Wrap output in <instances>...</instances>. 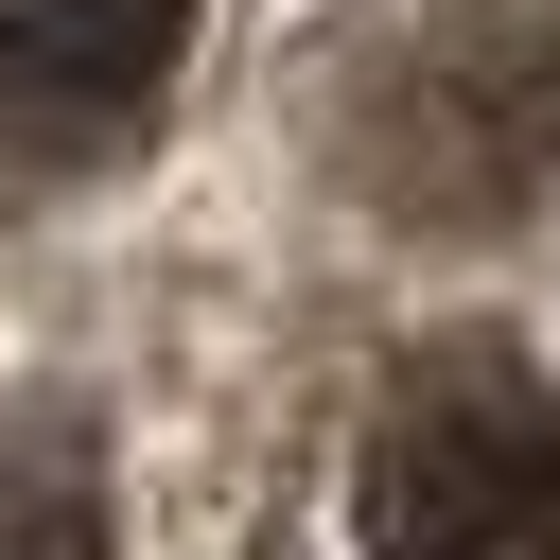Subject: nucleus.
Returning a JSON list of instances; mask_svg holds the SVG:
<instances>
[{
    "mask_svg": "<svg viewBox=\"0 0 560 560\" xmlns=\"http://www.w3.org/2000/svg\"><path fill=\"white\" fill-rule=\"evenodd\" d=\"M192 18L210 0H0V192L105 175L192 70Z\"/></svg>",
    "mask_w": 560,
    "mask_h": 560,
    "instance_id": "7ed1b4c3",
    "label": "nucleus"
},
{
    "mask_svg": "<svg viewBox=\"0 0 560 560\" xmlns=\"http://www.w3.org/2000/svg\"><path fill=\"white\" fill-rule=\"evenodd\" d=\"M0 560H105V455H88V420H18L0 438Z\"/></svg>",
    "mask_w": 560,
    "mask_h": 560,
    "instance_id": "20e7f679",
    "label": "nucleus"
},
{
    "mask_svg": "<svg viewBox=\"0 0 560 560\" xmlns=\"http://www.w3.org/2000/svg\"><path fill=\"white\" fill-rule=\"evenodd\" d=\"M350 508H368V560H560L542 385H525L508 350H438V368L385 402Z\"/></svg>",
    "mask_w": 560,
    "mask_h": 560,
    "instance_id": "f03ea898",
    "label": "nucleus"
},
{
    "mask_svg": "<svg viewBox=\"0 0 560 560\" xmlns=\"http://www.w3.org/2000/svg\"><path fill=\"white\" fill-rule=\"evenodd\" d=\"M350 175L420 228H490L560 175V70L525 18H402L350 70Z\"/></svg>",
    "mask_w": 560,
    "mask_h": 560,
    "instance_id": "f257e3e1",
    "label": "nucleus"
},
{
    "mask_svg": "<svg viewBox=\"0 0 560 560\" xmlns=\"http://www.w3.org/2000/svg\"><path fill=\"white\" fill-rule=\"evenodd\" d=\"M542 472H560V385H542Z\"/></svg>",
    "mask_w": 560,
    "mask_h": 560,
    "instance_id": "39448f33",
    "label": "nucleus"
}]
</instances>
